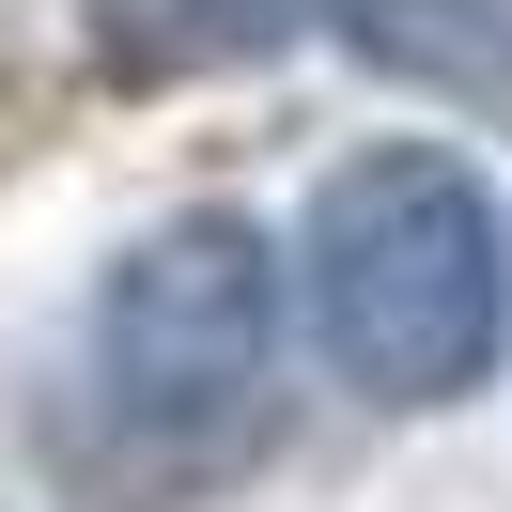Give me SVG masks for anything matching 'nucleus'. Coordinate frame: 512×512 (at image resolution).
I'll list each match as a JSON object with an SVG mask.
<instances>
[{
  "mask_svg": "<svg viewBox=\"0 0 512 512\" xmlns=\"http://www.w3.org/2000/svg\"><path fill=\"white\" fill-rule=\"evenodd\" d=\"M342 32H357V63L512 125V0H342Z\"/></svg>",
  "mask_w": 512,
  "mask_h": 512,
  "instance_id": "nucleus-3",
  "label": "nucleus"
},
{
  "mask_svg": "<svg viewBox=\"0 0 512 512\" xmlns=\"http://www.w3.org/2000/svg\"><path fill=\"white\" fill-rule=\"evenodd\" d=\"M295 16H326V0H109V63H125V78L249 63V47H280Z\"/></svg>",
  "mask_w": 512,
  "mask_h": 512,
  "instance_id": "nucleus-4",
  "label": "nucleus"
},
{
  "mask_svg": "<svg viewBox=\"0 0 512 512\" xmlns=\"http://www.w3.org/2000/svg\"><path fill=\"white\" fill-rule=\"evenodd\" d=\"M295 295H311V342L357 404H466L512 342V218L466 156L373 140L311 187Z\"/></svg>",
  "mask_w": 512,
  "mask_h": 512,
  "instance_id": "nucleus-1",
  "label": "nucleus"
},
{
  "mask_svg": "<svg viewBox=\"0 0 512 512\" xmlns=\"http://www.w3.org/2000/svg\"><path fill=\"white\" fill-rule=\"evenodd\" d=\"M264 357H280V280H264L249 218H156L109 264L94 311V388L156 466H202L264 419Z\"/></svg>",
  "mask_w": 512,
  "mask_h": 512,
  "instance_id": "nucleus-2",
  "label": "nucleus"
}]
</instances>
